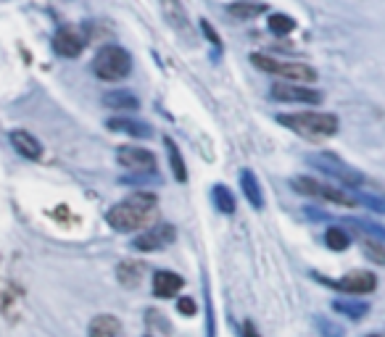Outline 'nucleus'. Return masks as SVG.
<instances>
[{"mask_svg":"<svg viewBox=\"0 0 385 337\" xmlns=\"http://www.w3.org/2000/svg\"><path fill=\"white\" fill-rule=\"evenodd\" d=\"M156 208H159V198L153 192L137 190L130 198H124L121 203L111 205L108 214H106V221L117 232H137V229H143L153 219Z\"/></svg>","mask_w":385,"mask_h":337,"instance_id":"f257e3e1","label":"nucleus"},{"mask_svg":"<svg viewBox=\"0 0 385 337\" xmlns=\"http://www.w3.org/2000/svg\"><path fill=\"white\" fill-rule=\"evenodd\" d=\"M277 121L306 137H330L338 132V116L322 114V111H301V114H283Z\"/></svg>","mask_w":385,"mask_h":337,"instance_id":"f03ea898","label":"nucleus"},{"mask_svg":"<svg viewBox=\"0 0 385 337\" xmlns=\"http://www.w3.org/2000/svg\"><path fill=\"white\" fill-rule=\"evenodd\" d=\"M93 71L103 82H119L124 77H130L132 71V55L119 48V45H103L101 51L93 58Z\"/></svg>","mask_w":385,"mask_h":337,"instance_id":"7ed1b4c3","label":"nucleus"},{"mask_svg":"<svg viewBox=\"0 0 385 337\" xmlns=\"http://www.w3.org/2000/svg\"><path fill=\"white\" fill-rule=\"evenodd\" d=\"M251 64L267 74H275V77H283L288 82H301V84H312L317 79V71L306 64H296V61H277L272 55H264V53H253Z\"/></svg>","mask_w":385,"mask_h":337,"instance_id":"20e7f679","label":"nucleus"},{"mask_svg":"<svg viewBox=\"0 0 385 337\" xmlns=\"http://www.w3.org/2000/svg\"><path fill=\"white\" fill-rule=\"evenodd\" d=\"M309 164L314 168H319V171H325L327 177H333V179H338V182H343L346 187H362L364 185V177L356 171V168H351L346 161H340L335 153H314V155H309L306 158Z\"/></svg>","mask_w":385,"mask_h":337,"instance_id":"39448f33","label":"nucleus"},{"mask_svg":"<svg viewBox=\"0 0 385 337\" xmlns=\"http://www.w3.org/2000/svg\"><path fill=\"white\" fill-rule=\"evenodd\" d=\"M293 190L296 192H301V195H312V198H319V201H330L335 205H346V208H351L356 205V195L351 192H346V190H340V187H333V185H325V182H319L314 177H296L293 179Z\"/></svg>","mask_w":385,"mask_h":337,"instance_id":"423d86ee","label":"nucleus"},{"mask_svg":"<svg viewBox=\"0 0 385 337\" xmlns=\"http://www.w3.org/2000/svg\"><path fill=\"white\" fill-rule=\"evenodd\" d=\"M269 95L272 101H280V103H309V105H319L322 103V92L306 87L301 82H275L269 87Z\"/></svg>","mask_w":385,"mask_h":337,"instance_id":"0eeeda50","label":"nucleus"},{"mask_svg":"<svg viewBox=\"0 0 385 337\" xmlns=\"http://www.w3.org/2000/svg\"><path fill=\"white\" fill-rule=\"evenodd\" d=\"M119 166H124L127 171L135 174H151L156 171V155L145 148H137V145H121L117 151Z\"/></svg>","mask_w":385,"mask_h":337,"instance_id":"6e6552de","label":"nucleus"},{"mask_svg":"<svg viewBox=\"0 0 385 337\" xmlns=\"http://www.w3.org/2000/svg\"><path fill=\"white\" fill-rule=\"evenodd\" d=\"M177 240V229L172 224H156L153 229L135 237V248L137 251H161Z\"/></svg>","mask_w":385,"mask_h":337,"instance_id":"1a4fd4ad","label":"nucleus"},{"mask_svg":"<svg viewBox=\"0 0 385 337\" xmlns=\"http://www.w3.org/2000/svg\"><path fill=\"white\" fill-rule=\"evenodd\" d=\"M338 287H340L343 292H351V295H367V292H372V290L377 287V277L367 269H356V271H349V274L338 282Z\"/></svg>","mask_w":385,"mask_h":337,"instance_id":"9d476101","label":"nucleus"},{"mask_svg":"<svg viewBox=\"0 0 385 337\" xmlns=\"http://www.w3.org/2000/svg\"><path fill=\"white\" fill-rule=\"evenodd\" d=\"M53 51L64 58H77L84 51V37L74 29H58L53 37Z\"/></svg>","mask_w":385,"mask_h":337,"instance_id":"9b49d317","label":"nucleus"},{"mask_svg":"<svg viewBox=\"0 0 385 337\" xmlns=\"http://www.w3.org/2000/svg\"><path fill=\"white\" fill-rule=\"evenodd\" d=\"M183 277L169 269H159L153 274V292H156V298H174L183 290Z\"/></svg>","mask_w":385,"mask_h":337,"instance_id":"f8f14e48","label":"nucleus"},{"mask_svg":"<svg viewBox=\"0 0 385 337\" xmlns=\"http://www.w3.org/2000/svg\"><path fill=\"white\" fill-rule=\"evenodd\" d=\"M87 337H124V327L111 314H98L87 327Z\"/></svg>","mask_w":385,"mask_h":337,"instance_id":"ddd939ff","label":"nucleus"},{"mask_svg":"<svg viewBox=\"0 0 385 337\" xmlns=\"http://www.w3.org/2000/svg\"><path fill=\"white\" fill-rule=\"evenodd\" d=\"M8 137H11V145H14L24 158H30V161L43 158V145H40V140L34 135H30L27 129H14Z\"/></svg>","mask_w":385,"mask_h":337,"instance_id":"4468645a","label":"nucleus"},{"mask_svg":"<svg viewBox=\"0 0 385 337\" xmlns=\"http://www.w3.org/2000/svg\"><path fill=\"white\" fill-rule=\"evenodd\" d=\"M240 192L246 195V201L251 203V208L261 211L264 208V195H261V185L256 179L251 168H240Z\"/></svg>","mask_w":385,"mask_h":337,"instance_id":"2eb2a0df","label":"nucleus"},{"mask_svg":"<svg viewBox=\"0 0 385 337\" xmlns=\"http://www.w3.org/2000/svg\"><path fill=\"white\" fill-rule=\"evenodd\" d=\"M161 14H164V18H167L174 29H187L190 27L187 11H185V5L180 0H161Z\"/></svg>","mask_w":385,"mask_h":337,"instance_id":"dca6fc26","label":"nucleus"},{"mask_svg":"<svg viewBox=\"0 0 385 337\" xmlns=\"http://www.w3.org/2000/svg\"><path fill=\"white\" fill-rule=\"evenodd\" d=\"M143 271H145V264L132 258V261H121V264H119L117 277L124 287H137L140 279H143Z\"/></svg>","mask_w":385,"mask_h":337,"instance_id":"f3484780","label":"nucleus"},{"mask_svg":"<svg viewBox=\"0 0 385 337\" xmlns=\"http://www.w3.org/2000/svg\"><path fill=\"white\" fill-rule=\"evenodd\" d=\"M108 129H114V132H127V135L132 137H151V127L145 124V121H132V118H108V124H106Z\"/></svg>","mask_w":385,"mask_h":337,"instance_id":"a211bd4d","label":"nucleus"},{"mask_svg":"<svg viewBox=\"0 0 385 337\" xmlns=\"http://www.w3.org/2000/svg\"><path fill=\"white\" fill-rule=\"evenodd\" d=\"M103 105L106 108H114V111H135L140 103L135 98L132 92L127 90H114V92H106L103 95Z\"/></svg>","mask_w":385,"mask_h":337,"instance_id":"6ab92c4d","label":"nucleus"},{"mask_svg":"<svg viewBox=\"0 0 385 337\" xmlns=\"http://www.w3.org/2000/svg\"><path fill=\"white\" fill-rule=\"evenodd\" d=\"M230 16L235 18H256L267 11V3H256V0H237V3H230Z\"/></svg>","mask_w":385,"mask_h":337,"instance_id":"aec40b11","label":"nucleus"},{"mask_svg":"<svg viewBox=\"0 0 385 337\" xmlns=\"http://www.w3.org/2000/svg\"><path fill=\"white\" fill-rule=\"evenodd\" d=\"M164 145H167L169 164H172V174H174V179H177V182H185V179H187V166H185V161H183V153H180V148L174 145V140H172V137L164 140Z\"/></svg>","mask_w":385,"mask_h":337,"instance_id":"412c9836","label":"nucleus"},{"mask_svg":"<svg viewBox=\"0 0 385 337\" xmlns=\"http://www.w3.org/2000/svg\"><path fill=\"white\" fill-rule=\"evenodd\" d=\"M325 245L330 248V251H346L349 245H351V237L346 229H340V227H330L327 232H325Z\"/></svg>","mask_w":385,"mask_h":337,"instance_id":"4be33fe9","label":"nucleus"},{"mask_svg":"<svg viewBox=\"0 0 385 337\" xmlns=\"http://www.w3.org/2000/svg\"><path fill=\"white\" fill-rule=\"evenodd\" d=\"M214 203H217L219 214H224V216L235 214V198H233V192H230L224 185L214 187Z\"/></svg>","mask_w":385,"mask_h":337,"instance_id":"5701e85b","label":"nucleus"},{"mask_svg":"<svg viewBox=\"0 0 385 337\" xmlns=\"http://www.w3.org/2000/svg\"><path fill=\"white\" fill-rule=\"evenodd\" d=\"M267 24L275 34H290L296 29V18L288 16V14H272Z\"/></svg>","mask_w":385,"mask_h":337,"instance_id":"b1692460","label":"nucleus"},{"mask_svg":"<svg viewBox=\"0 0 385 337\" xmlns=\"http://www.w3.org/2000/svg\"><path fill=\"white\" fill-rule=\"evenodd\" d=\"M356 201L364 203L367 208L377 211V214H385V198H380L377 192H359V195H356Z\"/></svg>","mask_w":385,"mask_h":337,"instance_id":"393cba45","label":"nucleus"},{"mask_svg":"<svg viewBox=\"0 0 385 337\" xmlns=\"http://www.w3.org/2000/svg\"><path fill=\"white\" fill-rule=\"evenodd\" d=\"M362 248H364V253H367L375 264H385V248L380 245V242H375V240H369L367 237V240L362 242Z\"/></svg>","mask_w":385,"mask_h":337,"instance_id":"a878e982","label":"nucleus"},{"mask_svg":"<svg viewBox=\"0 0 385 337\" xmlns=\"http://www.w3.org/2000/svg\"><path fill=\"white\" fill-rule=\"evenodd\" d=\"M335 308H338V311H343V314H349L351 319H362V316H364V311H367V305L364 303L353 305V303H340V301L335 303Z\"/></svg>","mask_w":385,"mask_h":337,"instance_id":"bb28decb","label":"nucleus"},{"mask_svg":"<svg viewBox=\"0 0 385 337\" xmlns=\"http://www.w3.org/2000/svg\"><path fill=\"white\" fill-rule=\"evenodd\" d=\"M201 32L206 34V37H209V40H211V42H214L217 48H222V40H219V34L214 32V27H211V24H209L206 18H201Z\"/></svg>","mask_w":385,"mask_h":337,"instance_id":"cd10ccee","label":"nucleus"},{"mask_svg":"<svg viewBox=\"0 0 385 337\" xmlns=\"http://www.w3.org/2000/svg\"><path fill=\"white\" fill-rule=\"evenodd\" d=\"M177 308H180V314H185V316H193L196 314V301L193 298H180Z\"/></svg>","mask_w":385,"mask_h":337,"instance_id":"c85d7f7f","label":"nucleus"},{"mask_svg":"<svg viewBox=\"0 0 385 337\" xmlns=\"http://www.w3.org/2000/svg\"><path fill=\"white\" fill-rule=\"evenodd\" d=\"M243 335H246V337H259V335H256V329H253L251 321H246V324H243Z\"/></svg>","mask_w":385,"mask_h":337,"instance_id":"c756f323","label":"nucleus"},{"mask_svg":"<svg viewBox=\"0 0 385 337\" xmlns=\"http://www.w3.org/2000/svg\"><path fill=\"white\" fill-rule=\"evenodd\" d=\"M364 337H383V335H364Z\"/></svg>","mask_w":385,"mask_h":337,"instance_id":"7c9ffc66","label":"nucleus"}]
</instances>
